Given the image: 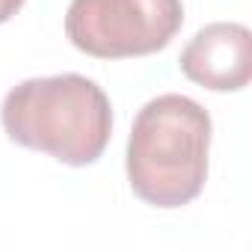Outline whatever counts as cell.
<instances>
[{
  "instance_id": "6da1fadb",
  "label": "cell",
  "mask_w": 252,
  "mask_h": 252,
  "mask_svg": "<svg viewBox=\"0 0 252 252\" xmlns=\"http://www.w3.org/2000/svg\"><path fill=\"white\" fill-rule=\"evenodd\" d=\"M211 116L178 92L152 98L134 119L125 152L131 190L155 208L190 205L208 181Z\"/></svg>"
},
{
  "instance_id": "7a4b0ae2",
  "label": "cell",
  "mask_w": 252,
  "mask_h": 252,
  "mask_svg": "<svg viewBox=\"0 0 252 252\" xmlns=\"http://www.w3.org/2000/svg\"><path fill=\"white\" fill-rule=\"evenodd\" d=\"M0 122L12 143L68 166H89L110 143L113 107L95 80L68 71L12 86L0 107Z\"/></svg>"
},
{
  "instance_id": "3957f363",
  "label": "cell",
  "mask_w": 252,
  "mask_h": 252,
  "mask_svg": "<svg viewBox=\"0 0 252 252\" xmlns=\"http://www.w3.org/2000/svg\"><path fill=\"white\" fill-rule=\"evenodd\" d=\"M181 24V0H71L65 12L68 42L98 60L158 54Z\"/></svg>"
},
{
  "instance_id": "277c9868",
  "label": "cell",
  "mask_w": 252,
  "mask_h": 252,
  "mask_svg": "<svg viewBox=\"0 0 252 252\" xmlns=\"http://www.w3.org/2000/svg\"><path fill=\"white\" fill-rule=\"evenodd\" d=\"M178 65L205 89L237 92L252 77V33L237 21L208 24L187 42Z\"/></svg>"
},
{
  "instance_id": "5b68a950",
  "label": "cell",
  "mask_w": 252,
  "mask_h": 252,
  "mask_svg": "<svg viewBox=\"0 0 252 252\" xmlns=\"http://www.w3.org/2000/svg\"><path fill=\"white\" fill-rule=\"evenodd\" d=\"M21 6H24V0H0V24H6L12 15H18Z\"/></svg>"
}]
</instances>
